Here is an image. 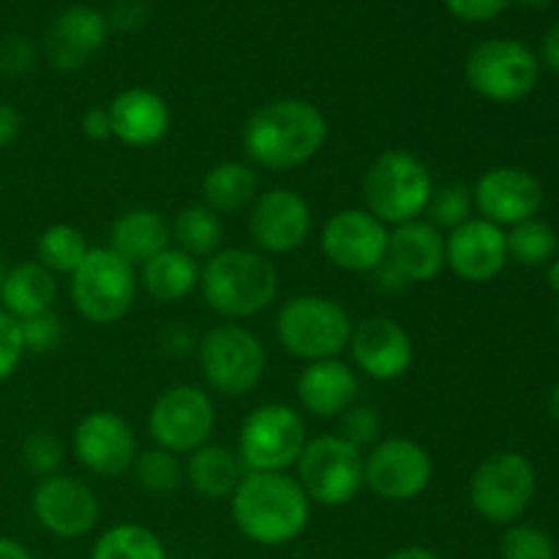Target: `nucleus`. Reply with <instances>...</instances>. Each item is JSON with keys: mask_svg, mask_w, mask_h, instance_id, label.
Masks as SVG:
<instances>
[{"mask_svg": "<svg viewBox=\"0 0 559 559\" xmlns=\"http://www.w3.org/2000/svg\"><path fill=\"white\" fill-rule=\"evenodd\" d=\"M502 559H557V546L533 524H511L500 538Z\"/></svg>", "mask_w": 559, "mask_h": 559, "instance_id": "obj_36", "label": "nucleus"}, {"mask_svg": "<svg viewBox=\"0 0 559 559\" xmlns=\"http://www.w3.org/2000/svg\"><path fill=\"white\" fill-rule=\"evenodd\" d=\"M388 262L407 278L409 284L431 282L445 267V235L429 222L399 224L388 235Z\"/></svg>", "mask_w": 559, "mask_h": 559, "instance_id": "obj_23", "label": "nucleus"}, {"mask_svg": "<svg viewBox=\"0 0 559 559\" xmlns=\"http://www.w3.org/2000/svg\"><path fill=\"white\" fill-rule=\"evenodd\" d=\"M186 480L191 489L205 500H227L235 495L238 484L243 480L246 469L240 464L238 453L224 445H200L189 453V462L183 467Z\"/></svg>", "mask_w": 559, "mask_h": 559, "instance_id": "obj_27", "label": "nucleus"}, {"mask_svg": "<svg viewBox=\"0 0 559 559\" xmlns=\"http://www.w3.org/2000/svg\"><path fill=\"white\" fill-rule=\"evenodd\" d=\"M33 60H36V49L27 38L5 36L0 41V71L5 74H25L33 69Z\"/></svg>", "mask_w": 559, "mask_h": 559, "instance_id": "obj_41", "label": "nucleus"}, {"mask_svg": "<svg viewBox=\"0 0 559 559\" xmlns=\"http://www.w3.org/2000/svg\"><path fill=\"white\" fill-rule=\"evenodd\" d=\"M147 20V5L142 0H118L109 11L107 22L109 27H118L123 33H134L145 25Z\"/></svg>", "mask_w": 559, "mask_h": 559, "instance_id": "obj_43", "label": "nucleus"}, {"mask_svg": "<svg viewBox=\"0 0 559 559\" xmlns=\"http://www.w3.org/2000/svg\"><path fill=\"white\" fill-rule=\"evenodd\" d=\"M276 336L284 353L314 364L338 358L353 336V320L342 304L322 295H298L276 317Z\"/></svg>", "mask_w": 559, "mask_h": 559, "instance_id": "obj_5", "label": "nucleus"}, {"mask_svg": "<svg viewBox=\"0 0 559 559\" xmlns=\"http://www.w3.org/2000/svg\"><path fill=\"white\" fill-rule=\"evenodd\" d=\"M22 328V342H25V353L47 355L63 342L66 336V322L60 320L55 311H44V314L27 317L20 322Z\"/></svg>", "mask_w": 559, "mask_h": 559, "instance_id": "obj_39", "label": "nucleus"}, {"mask_svg": "<svg viewBox=\"0 0 559 559\" xmlns=\"http://www.w3.org/2000/svg\"><path fill=\"white\" fill-rule=\"evenodd\" d=\"M338 437L355 445L358 451L374 448L382 440V418L369 404H353L338 420Z\"/></svg>", "mask_w": 559, "mask_h": 559, "instance_id": "obj_38", "label": "nucleus"}, {"mask_svg": "<svg viewBox=\"0 0 559 559\" xmlns=\"http://www.w3.org/2000/svg\"><path fill=\"white\" fill-rule=\"evenodd\" d=\"M0 559H33L31 551L14 538H0Z\"/></svg>", "mask_w": 559, "mask_h": 559, "instance_id": "obj_48", "label": "nucleus"}, {"mask_svg": "<svg viewBox=\"0 0 559 559\" xmlns=\"http://www.w3.org/2000/svg\"><path fill=\"white\" fill-rule=\"evenodd\" d=\"M557 328H559V306H557Z\"/></svg>", "mask_w": 559, "mask_h": 559, "instance_id": "obj_54", "label": "nucleus"}, {"mask_svg": "<svg viewBox=\"0 0 559 559\" xmlns=\"http://www.w3.org/2000/svg\"><path fill=\"white\" fill-rule=\"evenodd\" d=\"M347 347L353 353L355 366L377 382H391L404 377L415 358L413 338L391 317L360 320L358 325H353Z\"/></svg>", "mask_w": 559, "mask_h": 559, "instance_id": "obj_18", "label": "nucleus"}, {"mask_svg": "<svg viewBox=\"0 0 559 559\" xmlns=\"http://www.w3.org/2000/svg\"><path fill=\"white\" fill-rule=\"evenodd\" d=\"M385 559H440L431 549L426 546H402V549L391 551Z\"/></svg>", "mask_w": 559, "mask_h": 559, "instance_id": "obj_49", "label": "nucleus"}, {"mask_svg": "<svg viewBox=\"0 0 559 559\" xmlns=\"http://www.w3.org/2000/svg\"><path fill=\"white\" fill-rule=\"evenodd\" d=\"M557 559H559V549H557Z\"/></svg>", "mask_w": 559, "mask_h": 559, "instance_id": "obj_55", "label": "nucleus"}, {"mask_svg": "<svg viewBox=\"0 0 559 559\" xmlns=\"http://www.w3.org/2000/svg\"><path fill=\"white\" fill-rule=\"evenodd\" d=\"M58 284L55 273H49L41 262H22L5 271L3 287H0V306L5 314L14 320H27V317L52 311Z\"/></svg>", "mask_w": 559, "mask_h": 559, "instance_id": "obj_26", "label": "nucleus"}, {"mask_svg": "<svg viewBox=\"0 0 559 559\" xmlns=\"http://www.w3.org/2000/svg\"><path fill=\"white\" fill-rule=\"evenodd\" d=\"M200 289L216 314L246 320L276 300L278 271L260 251L222 249L200 267Z\"/></svg>", "mask_w": 559, "mask_h": 559, "instance_id": "obj_3", "label": "nucleus"}, {"mask_svg": "<svg viewBox=\"0 0 559 559\" xmlns=\"http://www.w3.org/2000/svg\"><path fill=\"white\" fill-rule=\"evenodd\" d=\"M298 399L314 418H338L358 399V377L338 358L314 360L300 371Z\"/></svg>", "mask_w": 559, "mask_h": 559, "instance_id": "obj_24", "label": "nucleus"}, {"mask_svg": "<svg viewBox=\"0 0 559 559\" xmlns=\"http://www.w3.org/2000/svg\"><path fill=\"white\" fill-rule=\"evenodd\" d=\"M374 276H377V287H380L382 293H402V289L409 284L407 278H404L402 273H399L388 260L377 267Z\"/></svg>", "mask_w": 559, "mask_h": 559, "instance_id": "obj_46", "label": "nucleus"}, {"mask_svg": "<svg viewBox=\"0 0 559 559\" xmlns=\"http://www.w3.org/2000/svg\"><path fill=\"white\" fill-rule=\"evenodd\" d=\"M257 169L243 162H222L202 178V205L213 213H238L257 200Z\"/></svg>", "mask_w": 559, "mask_h": 559, "instance_id": "obj_29", "label": "nucleus"}, {"mask_svg": "<svg viewBox=\"0 0 559 559\" xmlns=\"http://www.w3.org/2000/svg\"><path fill=\"white\" fill-rule=\"evenodd\" d=\"M82 134L93 142H104L112 136V120H109L107 107H91L80 120Z\"/></svg>", "mask_w": 559, "mask_h": 559, "instance_id": "obj_44", "label": "nucleus"}, {"mask_svg": "<svg viewBox=\"0 0 559 559\" xmlns=\"http://www.w3.org/2000/svg\"><path fill=\"white\" fill-rule=\"evenodd\" d=\"M109 22L93 5H71L60 11L44 38V55L58 71H76L107 44Z\"/></svg>", "mask_w": 559, "mask_h": 559, "instance_id": "obj_21", "label": "nucleus"}, {"mask_svg": "<svg viewBox=\"0 0 559 559\" xmlns=\"http://www.w3.org/2000/svg\"><path fill=\"white\" fill-rule=\"evenodd\" d=\"M435 191L429 167L409 151H385L364 175L366 211L382 224H407L424 216Z\"/></svg>", "mask_w": 559, "mask_h": 559, "instance_id": "obj_4", "label": "nucleus"}, {"mask_svg": "<svg viewBox=\"0 0 559 559\" xmlns=\"http://www.w3.org/2000/svg\"><path fill=\"white\" fill-rule=\"evenodd\" d=\"M328 142V118L306 98H276L251 112L243 126V151L262 169L309 164Z\"/></svg>", "mask_w": 559, "mask_h": 559, "instance_id": "obj_1", "label": "nucleus"}, {"mask_svg": "<svg viewBox=\"0 0 559 559\" xmlns=\"http://www.w3.org/2000/svg\"><path fill=\"white\" fill-rule=\"evenodd\" d=\"M3 278H5V265L3 260H0V287H3Z\"/></svg>", "mask_w": 559, "mask_h": 559, "instance_id": "obj_53", "label": "nucleus"}, {"mask_svg": "<svg viewBox=\"0 0 559 559\" xmlns=\"http://www.w3.org/2000/svg\"><path fill=\"white\" fill-rule=\"evenodd\" d=\"M134 478L136 484L145 491H153V495H169V491H178L180 484L186 480L183 464L175 453L164 451V448H151V451L136 453L134 464Z\"/></svg>", "mask_w": 559, "mask_h": 559, "instance_id": "obj_34", "label": "nucleus"}, {"mask_svg": "<svg viewBox=\"0 0 559 559\" xmlns=\"http://www.w3.org/2000/svg\"><path fill=\"white\" fill-rule=\"evenodd\" d=\"M435 475L429 451L407 437L380 440L364 459V486L391 502H407L424 495Z\"/></svg>", "mask_w": 559, "mask_h": 559, "instance_id": "obj_13", "label": "nucleus"}, {"mask_svg": "<svg viewBox=\"0 0 559 559\" xmlns=\"http://www.w3.org/2000/svg\"><path fill=\"white\" fill-rule=\"evenodd\" d=\"M20 131H22L20 112H16L9 102H3V98H0V151H3V147H9L11 142L20 136Z\"/></svg>", "mask_w": 559, "mask_h": 559, "instance_id": "obj_45", "label": "nucleus"}, {"mask_svg": "<svg viewBox=\"0 0 559 559\" xmlns=\"http://www.w3.org/2000/svg\"><path fill=\"white\" fill-rule=\"evenodd\" d=\"M522 5H527V9H546V5L551 3V0H519Z\"/></svg>", "mask_w": 559, "mask_h": 559, "instance_id": "obj_52", "label": "nucleus"}, {"mask_svg": "<svg viewBox=\"0 0 559 559\" xmlns=\"http://www.w3.org/2000/svg\"><path fill=\"white\" fill-rule=\"evenodd\" d=\"M112 136L129 147H153L169 134L173 115L167 102L147 87H129L109 104Z\"/></svg>", "mask_w": 559, "mask_h": 559, "instance_id": "obj_22", "label": "nucleus"}, {"mask_svg": "<svg viewBox=\"0 0 559 559\" xmlns=\"http://www.w3.org/2000/svg\"><path fill=\"white\" fill-rule=\"evenodd\" d=\"M473 202L480 211V218L497 224V227H513L535 213L544 205V189L538 180L519 167H495L473 189Z\"/></svg>", "mask_w": 559, "mask_h": 559, "instance_id": "obj_19", "label": "nucleus"}, {"mask_svg": "<svg viewBox=\"0 0 559 559\" xmlns=\"http://www.w3.org/2000/svg\"><path fill=\"white\" fill-rule=\"evenodd\" d=\"M71 451L87 473L118 478L129 473L140 448H136V435L129 420L120 418L112 409H93L76 424Z\"/></svg>", "mask_w": 559, "mask_h": 559, "instance_id": "obj_15", "label": "nucleus"}, {"mask_svg": "<svg viewBox=\"0 0 559 559\" xmlns=\"http://www.w3.org/2000/svg\"><path fill=\"white\" fill-rule=\"evenodd\" d=\"M91 251L85 235L71 224H52L38 235L36 254L38 262L47 267L49 273H74L85 254Z\"/></svg>", "mask_w": 559, "mask_h": 559, "instance_id": "obj_32", "label": "nucleus"}, {"mask_svg": "<svg viewBox=\"0 0 559 559\" xmlns=\"http://www.w3.org/2000/svg\"><path fill=\"white\" fill-rule=\"evenodd\" d=\"M546 282H549V287L559 295V257H557V260L549 262V271H546Z\"/></svg>", "mask_w": 559, "mask_h": 559, "instance_id": "obj_50", "label": "nucleus"}, {"mask_svg": "<svg viewBox=\"0 0 559 559\" xmlns=\"http://www.w3.org/2000/svg\"><path fill=\"white\" fill-rule=\"evenodd\" d=\"M249 233L265 254H289L306 243L311 233V207L298 191L271 189L254 200Z\"/></svg>", "mask_w": 559, "mask_h": 559, "instance_id": "obj_17", "label": "nucleus"}, {"mask_svg": "<svg viewBox=\"0 0 559 559\" xmlns=\"http://www.w3.org/2000/svg\"><path fill=\"white\" fill-rule=\"evenodd\" d=\"M540 58H544V63L549 66L551 71L559 74V22H555V25L546 31L544 44H540Z\"/></svg>", "mask_w": 559, "mask_h": 559, "instance_id": "obj_47", "label": "nucleus"}, {"mask_svg": "<svg viewBox=\"0 0 559 559\" xmlns=\"http://www.w3.org/2000/svg\"><path fill=\"white\" fill-rule=\"evenodd\" d=\"M169 233H173L178 249L194 260L222 251L224 224L218 213H213L207 205H186L183 211H178Z\"/></svg>", "mask_w": 559, "mask_h": 559, "instance_id": "obj_30", "label": "nucleus"}, {"mask_svg": "<svg viewBox=\"0 0 559 559\" xmlns=\"http://www.w3.org/2000/svg\"><path fill=\"white\" fill-rule=\"evenodd\" d=\"M388 227L366 207H349L328 218L322 229V254L349 273H374L388 257Z\"/></svg>", "mask_w": 559, "mask_h": 559, "instance_id": "obj_14", "label": "nucleus"}, {"mask_svg": "<svg viewBox=\"0 0 559 559\" xmlns=\"http://www.w3.org/2000/svg\"><path fill=\"white\" fill-rule=\"evenodd\" d=\"M22 358H25V342H22L20 320L0 309V382L14 377Z\"/></svg>", "mask_w": 559, "mask_h": 559, "instance_id": "obj_40", "label": "nucleus"}, {"mask_svg": "<svg viewBox=\"0 0 559 559\" xmlns=\"http://www.w3.org/2000/svg\"><path fill=\"white\" fill-rule=\"evenodd\" d=\"M453 16L464 22H489L511 5V0H445Z\"/></svg>", "mask_w": 559, "mask_h": 559, "instance_id": "obj_42", "label": "nucleus"}, {"mask_svg": "<svg viewBox=\"0 0 559 559\" xmlns=\"http://www.w3.org/2000/svg\"><path fill=\"white\" fill-rule=\"evenodd\" d=\"M31 508L36 522L55 538H82L98 522V500L87 484L71 475L41 478L33 489Z\"/></svg>", "mask_w": 559, "mask_h": 559, "instance_id": "obj_16", "label": "nucleus"}, {"mask_svg": "<svg viewBox=\"0 0 559 559\" xmlns=\"http://www.w3.org/2000/svg\"><path fill=\"white\" fill-rule=\"evenodd\" d=\"M306 424L287 404H262L240 426L238 459L246 473H284L306 448Z\"/></svg>", "mask_w": 559, "mask_h": 559, "instance_id": "obj_9", "label": "nucleus"}, {"mask_svg": "<svg viewBox=\"0 0 559 559\" xmlns=\"http://www.w3.org/2000/svg\"><path fill=\"white\" fill-rule=\"evenodd\" d=\"M91 559H167L162 538L140 524H115L93 546Z\"/></svg>", "mask_w": 559, "mask_h": 559, "instance_id": "obj_31", "label": "nucleus"}, {"mask_svg": "<svg viewBox=\"0 0 559 559\" xmlns=\"http://www.w3.org/2000/svg\"><path fill=\"white\" fill-rule=\"evenodd\" d=\"M216 429V409L211 396L197 385H175L164 391L147 415L156 448L169 453H191L205 445L207 437Z\"/></svg>", "mask_w": 559, "mask_h": 559, "instance_id": "obj_12", "label": "nucleus"}, {"mask_svg": "<svg viewBox=\"0 0 559 559\" xmlns=\"http://www.w3.org/2000/svg\"><path fill=\"white\" fill-rule=\"evenodd\" d=\"M538 473L522 453L502 451L486 459L469 480V502L489 524L511 527L533 506Z\"/></svg>", "mask_w": 559, "mask_h": 559, "instance_id": "obj_7", "label": "nucleus"}, {"mask_svg": "<svg viewBox=\"0 0 559 559\" xmlns=\"http://www.w3.org/2000/svg\"><path fill=\"white\" fill-rule=\"evenodd\" d=\"M169 238L173 233L162 213L151 211V207H134L115 218L112 229H109V249L134 267H142L158 251L169 249Z\"/></svg>", "mask_w": 559, "mask_h": 559, "instance_id": "obj_25", "label": "nucleus"}, {"mask_svg": "<svg viewBox=\"0 0 559 559\" xmlns=\"http://www.w3.org/2000/svg\"><path fill=\"white\" fill-rule=\"evenodd\" d=\"M506 246L508 260L524 267H538L555 260L557 233L540 218H527L522 224H513L511 233H506Z\"/></svg>", "mask_w": 559, "mask_h": 559, "instance_id": "obj_33", "label": "nucleus"}, {"mask_svg": "<svg viewBox=\"0 0 559 559\" xmlns=\"http://www.w3.org/2000/svg\"><path fill=\"white\" fill-rule=\"evenodd\" d=\"M473 189L464 183L435 186L431 200L426 205V222L435 224L437 229H456L473 218Z\"/></svg>", "mask_w": 559, "mask_h": 559, "instance_id": "obj_35", "label": "nucleus"}, {"mask_svg": "<svg viewBox=\"0 0 559 559\" xmlns=\"http://www.w3.org/2000/svg\"><path fill=\"white\" fill-rule=\"evenodd\" d=\"M445 265L459 278L486 284L508 265L506 233L486 218H469L445 235Z\"/></svg>", "mask_w": 559, "mask_h": 559, "instance_id": "obj_20", "label": "nucleus"}, {"mask_svg": "<svg viewBox=\"0 0 559 559\" xmlns=\"http://www.w3.org/2000/svg\"><path fill=\"white\" fill-rule=\"evenodd\" d=\"M364 451L349 445L338 435H322L306 442L298 459L295 480L311 502L342 508L364 489Z\"/></svg>", "mask_w": 559, "mask_h": 559, "instance_id": "obj_8", "label": "nucleus"}, {"mask_svg": "<svg viewBox=\"0 0 559 559\" xmlns=\"http://www.w3.org/2000/svg\"><path fill=\"white\" fill-rule=\"evenodd\" d=\"M549 413H551V418L559 424V382L551 388V393H549Z\"/></svg>", "mask_w": 559, "mask_h": 559, "instance_id": "obj_51", "label": "nucleus"}, {"mask_svg": "<svg viewBox=\"0 0 559 559\" xmlns=\"http://www.w3.org/2000/svg\"><path fill=\"white\" fill-rule=\"evenodd\" d=\"M267 355L260 338L240 325L213 328L200 342V369L222 396H246L265 377Z\"/></svg>", "mask_w": 559, "mask_h": 559, "instance_id": "obj_10", "label": "nucleus"}, {"mask_svg": "<svg viewBox=\"0 0 559 559\" xmlns=\"http://www.w3.org/2000/svg\"><path fill=\"white\" fill-rule=\"evenodd\" d=\"M22 462L38 478H52L66 462V448L52 431H31L22 442Z\"/></svg>", "mask_w": 559, "mask_h": 559, "instance_id": "obj_37", "label": "nucleus"}, {"mask_svg": "<svg viewBox=\"0 0 559 559\" xmlns=\"http://www.w3.org/2000/svg\"><path fill=\"white\" fill-rule=\"evenodd\" d=\"M464 76L478 96L497 104H511L535 91L540 63L533 49L524 47L522 41L489 38L469 52Z\"/></svg>", "mask_w": 559, "mask_h": 559, "instance_id": "obj_11", "label": "nucleus"}, {"mask_svg": "<svg viewBox=\"0 0 559 559\" xmlns=\"http://www.w3.org/2000/svg\"><path fill=\"white\" fill-rule=\"evenodd\" d=\"M311 500L287 473H246L233 495V522L257 546H287L309 524Z\"/></svg>", "mask_w": 559, "mask_h": 559, "instance_id": "obj_2", "label": "nucleus"}, {"mask_svg": "<svg viewBox=\"0 0 559 559\" xmlns=\"http://www.w3.org/2000/svg\"><path fill=\"white\" fill-rule=\"evenodd\" d=\"M140 284L153 300L158 304H178L186 300L197 287H200V265L194 257L180 249L158 251L153 260L140 267Z\"/></svg>", "mask_w": 559, "mask_h": 559, "instance_id": "obj_28", "label": "nucleus"}, {"mask_svg": "<svg viewBox=\"0 0 559 559\" xmlns=\"http://www.w3.org/2000/svg\"><path fill=\"white\" fill-rule=\"evenodd\" d=\"M140 276L112 249H91L71 273V304L93 325H112L131 311Z\"/></svg>", "mask_w": 559, "mask_h": 559, "instance_id": "obj_6", "label": "nucleus"}]
</instances>
